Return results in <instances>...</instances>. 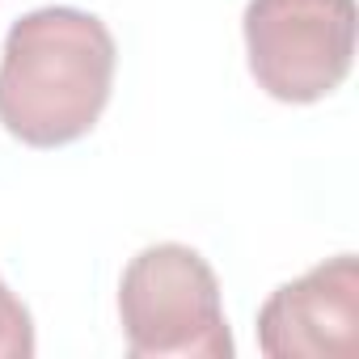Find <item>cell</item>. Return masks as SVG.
Returning <instances> with one entry per match:
<instances>
[{
  "mask_svg": "<svg viewBox=\"0 0 359 359\" xmlns=\"http://www.w3.org/2000/svg\"><path fill=\"white\" fill-rule=\"evenodd\" d=\"M114 34L102 18L51 5L18 18L0 51V123L30 148L93 131L114 85Z\"/></svg>",
  "mask_w": 359,
  "mask_h": 359,
  "instance_id": "cell-1",
  "label": "cell"
},
{
  "mask_svg": "<svg viewBox=\"0 0 359 359\" xmlns=\"http://www.w3.org/2000/svg\"><path fill=\"white\" fill-rule=\"evenodd\" d=\"M34 355V321L30 309L0 279V359H30Z\"/></svg>",
  "mask_w": 359,
  "mask_h": 359,
  "instance_id": "cell-5",
  "label": "cell"
},
{
  "mask_svg": "<svg viewBox=\"0 0 359 359\" xmlns=\"http://www.w3.org/2000/svg\"><path fill=\"white\" fill-rule=\"evenodd\" d=\"M118 317L135 359H233L220 279L191 245L140 250L118 283Z\"/></svg>",
  "mask_w": 359,
  "mask_h": 359,
  "instance_id": "cell-2",
  "label": "cell"
},
{
  "mask_svg": "<svg viewBox=\"0 0 359 359\" xmlns=\"http://www.w3.org/2000/svg\"><path fill=\"white\" fill-rule=\"evenodd\" d=\"M241 26L250 72L275 102H321L351 72L355 0H250Z\"/></svg>",
  "mask_w": 359,
  "mask_h": 359,
  "instance_id": "cell-3",
  "label": "cell"
},
{
  "mask_svg": "<svg viewBox=\"0 0 359 359\" xmlns=\"http://www.w3.org/2000/svg\"><path fill=\"white\" fill-rule=\"evenodd\" d=\"M258 346L271 359L359 355V262L338 254L271 292L258 309Z\"/></svg>",
  "mask_w": 359,
  "mask_h": 359,
  "instance_id": "cell-4",
  "label": "cell"
}]
</instances>
